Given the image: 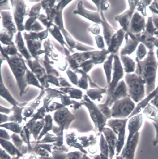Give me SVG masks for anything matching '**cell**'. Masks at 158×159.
Masks as SVG:
<instances>
[{
	"label": "cell",
	"instance_id": "cb8c5ba5",
	"mask_svg": "<svg viewBox=\"0 0 158 159\" xmlns=\"http://www.w3.org/2000/svg\"><path fill=\"white\" fill-rule=\"evenodd\" d=\"M106 92L105 89H92L87 91V94L93 100H100L102 97L101 95Z\"/></svg>",
	"mask_w": 158,
	"mask_h": 159
},
{
	"label": "cell",
	"instance_id": "4fadbf2b",
	"mask_svg": "<svg viewBox=\"0 0 158 159\" xmlns=\"http://www.w3.org/2000/svg\"><path fill=\"white\" fill-rule=\"evenodd\" d=\"M158 93V86L152 93L143 99L138 103L134 111L129 116L130 119L133 116L138 115L143 111L151 100Z\"/></svg>",
	"mask_w": 158,
	"mask_h": 159
},
{
	"label": "cell",
	"instance_id": "f5cc1de1",
	"mask_svg": "<svg viewBox=\"0 0 158 159\" xmlns=\"http://www.w3.org/2000/svg\"><path fill=\"white\" fill-rule=\"evenodd\" d=\"M1 112L9 114L10 112V110L8 109H7L1 107Z\"/></svg>",
	"mask_w": 158,
	"mask_h": 159
},
{
	"label": "cell",
	"instance_id": "4316f807",
	"mask_svg": "<svg viewBox=\"0 0 158 159\" xmlns=\"http://www.w3.org/2000/svg\"><path fill=\"white\" fill-rule=\"evenodd\" d=\"M126 132H121L118 135L116 145L117 155H118L124 147L125 143Z\"/></svg>",
	"mask_w": 158,
	"mask_h": 159
},
{
	"label": "cell",
	"instance_id": "9a60e30c",
	"mask_svg": "<svg viewBox=\"0 0 158 159\" xmlns=\"http://www.w3.org/2000/svg\"><path fill=\"white\" fill-rule=\"evenodd\" d=\"M74 117L67 108L63 107L55 113L54 118L57 122L62 124L67 122L70 123Z\"/></svg>",
	"mask_w": 158,
	"mask_h": 159
},
{
	"label": "cell",
	"instance_id": "4dcf8cb0",
	"mask_svg": "<svg viewBox=\"0 0 158 159\" xmlns=\"http://www.w3.org/2000/svg\"><path fill=\"white\" fill-rule=\"evenodd\" d=\"M15 113L14 116L11 117V120L13 121H16L18 122H20L22 120L21 113L22 109L15 107L14 108Z\"/></svg>",
	"mask_w": 158,
	"mask_h": 159
},
{
	"label": "cell",
	"instance_id": "74e56055",
	"mask_svg": "<svg viewBox=\"0 0 158 159\" xmlns=\"http://www.w3.org/2000/svg\"><path fill=\"white\" fill-rule=\"evenodd\" d=\"M5 126L13 131H19L20 129V127L19 125L15 123H10L4 125L3 126Z\"/></svg>",
	"mask_w": 158,
	"mask_h": 159
},
{
	"label": "cell",
	"instance_id": "ab89813d",
	"mask_svg": "<svg viewBox=\"0 0 158 159\" xmlns=\"http://www.w3.org/2000/svg\"><path fill=\"white\" fill-rule=\"evenodd\" d=\"M45 111L44 108L43 107L41 108L39 111L34 116L33 120L42 118L45 116Z\"/></svg>",
	"mask_w": 158,
	"mask_h": 159
},
{
	"label": "cell",
	"instance_id": "db71d44e",
	"mask_svg": "<svg viewBox=\"0 0 158 159\" xmlns=\"http://www.w3.org/2000/svg\"><path fill=\"white\" fill-rule=\"evenodd\" d=\"M40 26L38 24H35L33 25V26L32 27L35 30H38L40 29L39 28H40Z\"/></svg>",
	"mask_w": 158,
	"mask_h": 159
},
{
	"label": "cell",
	"instance_id": "8d00e7d4",
	"mask_svg": "<svg viewBox=\"0 0 158 159\" xmlns=\"http://www.w3.org/2000/svg\"><path fill=\"white\" fill-rule=\"evenodd\" d=\"M89 31L91 32L95 35H99L100 32V29L99 26L97 24L93 25L91 28L88 29Z\"/></svg>",
	"mask_w": 158,
	"mask_h": 159
},
{
	"label": "cell",
	"instance_id": "836d02e7",
	"mask_svg": "<svg viewBox=\"0 0 158 159\" xmlns=\"http://www.w3.org/2000/svg\"><path fill=\"white\" fill-rule=\"evenodd\" d=\"M83 154L79 151L72 152L68 154L67 159H82Z\"/></svg>",
	"mask_w": 158,
	"mask_h": 159
},
{
	"label": "cell",
	"instance_id": "277c9868",
	"mask_svg": "<svg viewBox=\"0 0 158 159\" xmlns=\"http://www.w3.org/2000/svg\"><path fill=\"white\" fill-rule=\"evenodd\" d=\"M10 64L18 83L21 94L24 93L27 85L26 81V76H25L26 69L25 65L22 61L18 59L12 60Z\"/></svg>",
	"mask_w": 158,
	"mask_h": 159
},
{
	"label": "cell",
	"instance_id": "d6986e66",
	"mask_svg": "<svg viewBox=\"0 0 158 159\" xmlns=\"http://www.w3.org/2000/svg\"><path fill=\"white\" fill-rule=\"evenodd\" d=\"M143 113L148 119L153 122L158 123V111L150 103L143 110Z\"/></svg>",
	"mask_w": 158,
	"mask_h": 159
},
{
	"label": "cell",
	"instance_id": "7a4b0ae2",
	"mask_svg": "<svg viewBox=\"0 0 158 159\" xmlns=\"http://www.w3.org/2000/svg\"><path fill=\"white\" fill-rule=\"evenodd\" d=\"M136 73L143 78L145 82L147 96L156 88L157 66L154 62L149 61L143 66L139 64Z\"/></svg>",
	"mask_w": 158,
	"mask_h": 159
},
{
	"label": "cell",
	"instance_id": "8fae6325",
	"mask_svg": "<svg viewBox=\"0 0 158 159\" xmlns=\"http://www.w3.org/2000/svg\"><path fill=\"white\" fill-rule=\"evenodd\" d=\"M73 13L80 15L97 24L101 23L102 20L98 12H94L87 10L83 7L82 2H79L77 9L74 11Z\"/></svg>",
	"mask_w": 158,
	"mask_h": 159
},
{
	"label": "cell",
	"instance_id": "603a6c76",
	"mask_svg": "<svg viewBox=\"0 0 158 159\" xmlns=\"http://www.w3.org/2000/svg\"><path fill=\"white\" fill-rule=\"evenodd\" d=\"M125 37L126 43L124 48L121 52V56L126 54H130L134 51L136 46L135 44L128 40L126 34L125 35Z\"/></svg>",
	"mask_w": 158,
	"mask_h": 159
},
{
	"label": "cell",
	"instance_id": "f1b7e54d",
	"mask_svg": "<svg viewBox=\"0 0 158 159\" xmlns=\"http://www.w3.org/2000/svg\"><path fill=\"white\" fill-rule=\"evenodd\" d=\"M26 75V81L29 84L34 85L40 88H42L38 83L36 76L33 73L28 70Z\"/></svg>",
	"mask_w": 158,
	"mask_h": 159
},
{
	"label": "cell",
	"instance_id": "6da1fadb",
	"mask_svg": "<svg viewBox=\"0 0 158 159\" xmlns=\"http://www.w3.org/2000/svg\"><path fill=\"white\" fill-rule=\"evenodd\" d=\"M124 81L128 95L135 103H139L146 97L145 83L139 75L136 72L127 73Z\"/></svg>",
	"mask_w": 158,
	"mask_h": 159
},
{
	"label": "cell",
	"instance_id": "d4e9b609",
	"mask_svg": "<svg viewBox=\"0 0 158 159\" xmlns=\"http://www.w3.org/2000/svg\"><path fill=\"white\" fill-rule=\"evenodd\" d=\"M1 95L14 105L15 106L17 104L16 101L15 100L8 91L5 88L2 79L1 80Z\"/></svg>",
	"mask_w": 158,
	"mask_h": 159
},
{
	"label": "cell",
	"instance_id": "3957f363",
	"mask_svg": "<svg viewBox=\"0 0 158 159\" xmlns=\"http://www.w3.org/2000/svg\"><path fill=\"white\" fill-rule=\"evenodd\" d=\"M135 103L129 96L116 101L111 110V116L114 118H127L136 107Z\"/></svg>",
	"mask_w": 158,
	"mask_h": 159
},
{
	"label": "cell",
	"instance_id": "681fc988",
	"mask_svg": "<svg viewBox=\"0 0 158 159\" xmlns=\"http://www.w3.org/2000/svg\"><path fill=\"white\" fill-rule=\"evenodd\" d=\"M153 26L152 25V23L151 22V20L149 19V21L148 22V27H147V29L148 30L149 32H151L153 30Z\"/></svg>",
	"mask_w": 158,
	"mask_h": 159
},
{
	"label": "cell",
	"instance_id": "52a82bcc",
	"mask_svg": "<svg viewBox=\"0 0 158 159\" xmlns=\"http://www.w3.org/2000/svg\"><path fill=\"white\" fill-rule=\"evenodd\" d=\"M143 115L142 113L130 118L128 125V135L125 146H127L135 135L139 132L143 123Z\"/></svg>",
	"mask_w": 158,
	"mask_h": 159
},
{
	"label": "cell",
	"instance_id": "2e32d148",
	"mask_svg": "<svg viewBox=\"0 0 158 159\" xmlns=\"http://www.w3.org/2000/svg\"><path fill=\"white\" fill-rule=\"evenodd\" d=\"M100 15L102 19L101 22L103 28V33L104 38L108 46L109 45L111 38L115 32L113 28L107 22L105 19L102 11L100 10Z\"/></svg>",
	"mask_w": 158,
	"mask_h": 159
},
{
	"label": "cell",
	"instance_id": "bcb514c9",
	"mask_svg": "<svg viewBox=\"0 0 158 159\" xmlns=\"http://www.w3.org/2000/svg\"><path fill=\"white\" fill-rule=\"evenodd\" d=\"M33 110L31 108H28L25 110L23 114L24 116L26 117L30 116L33 113Z\"/></svg>",
	"mask_w": 158,
	"mask_h": 159
},
{
	"label": "cell",
	"instance_id": "44dd1931",
	"mask_svg": "<svg viewBox=\"0 0 158 159\" xmlns=\"http://www.w3.org/2000/svg\"><path fill=\"white\" fill-rule=\"evenodd\" d=\"M121 58L124 64L125 72L127 73L134 72L135 70V65L133 60L123 56H121Z\"/></svg>",
	"mask_w": 158,
	"mask_h": 159
},
{
	"label": "cell",
	"instance_id": "e575fe53",
	"mask_svg": "<svg viewBox=\"0 0 158 159\" xmlns=\"http://www.w3.org/2000/svg\"><path fill=\"white\" fill-rule=\"evenodd\" d=\"M95 38L98 47L102 50L104 49L105 45L102 37L98 35L96 36Z\"/></svg>",
	"mask_w": 158,
	"mask_h": 159
},
{
	"label": "cell",
	"instance_id": "7dc6e473",
	"mask_svg": "<svg viewBox=\"0 0 158 159\" xmlns=\"http://www.w3.org/2000/svg\"><path fill=\"white\" fill-rule=\"evenodd\" d=\"M60 85L64 87H70V85L68 82L63 78H59Z\"/></svg>",
	"mask_w": 158,
	"mask_h": 159
},
{
	"label": "cell",
	"instance_id": "d590c367",
	"mask_svg": "<svg viewBox=\"0 0 158 159\" xmlns=\"http://www.w3.org/2000/svg\"><path fill=\"white\" fill-rule=\"evenodd\" d=\"M53 32V35L64 46V44L66 45V43L63 40V38L60 33L59 31L57 29H56Z\"/></svg>",
	"mask_w": 158,
	"mask_h": 159
},
{
	"label": "cell",
	"instance_id": "484cf974",
	"mask_svg": "<svg viewBox=\"0 0 158 159\" xmlns=\"http://www.w3.org/2000/svg\"><path fill=\"white\" fill-rule=\"evenodd\" d=\"M100 147L101 153L105 156L109 157V150L107 142L104 136L101 134L100 143Z\"/></svg>",
	"mask_w": 158,
	"mask_h": 159
},
{
	"label": "cell",
	"instance_id": "9f6ffc18",
	"mask_svg": "<svg viewBox=\"0 0 158 159\" xmlns=\"http://www.w3.org/2000/svg\"><path fill=\"white\" fill-rule=\"evenodd\" d=\"M116 159H124V158L121 156L117 157Z\"/></svg>",
	"mask_w": 158,
	"mask_h": 159
},
{
	"label": "cell",
	"instance_id": "8992f818",
	"mask_svg": "<svg viewBox=\"0 0 158 159\" xmlns=\"http://www.w3.org/2000/svg\"><path fill=\"white\" fill-rule=\"evenodd\" d=\"M114 60L113 64V77L112 81L111 83L108 99L110 98L113 93L124 75L123 69L122 66L119 58L117 55H114Z\"/></svg>",
	"mask_w": 158,
	"mask_h": 159
},
{
	"label": "cell",
	"instance_id": "7402d4cb",
	"mask_svg": "<svg viewBox=\"0 0 158 159\" xmlns=\"http://www.w3.org/2000/svg\"><path fill=\"white\" fill-rule=\"evenodd\" d=\"M114 55L111 54L104 64V68L106 73L108 83H111L112 69V62Z\"/></svg>",
	"mask_w": 158,
	"mask_h": 159
},
{
	"label": "cell",
	"instance_id": "ffe728a7",
	"mask_svg": "<svg viewBox=\"0 0 158 159\" xmlns=\"http://www.w3.org/2000/svg\"><path fill=\"white\" fill-rule=\"evenodd\" d=\"M131 14V11H127L115 17V20L118 21L125 31H127L129 25L130 16Z\"/></svg>",
	"mask_w": 158,
	"mask_h": 159
},
{
	"label": "cell",
	"instance_id": "7bdbcfd3",
	"mask_svg": "<svg viewBox=\"0 0 158 159\" xmlns=\"http://www.w3.org/2000/svg\"><path fill=\"white\" fill-rule=\"evenodd\" d=\"M109 4L106 1H101L100 10L103 11H106L109 7Z\"/></svg>",
	"mask_w": 158,
	"mask_h": 159
},
{
	"label": "cell",
	"instance_id": "c3c4849f",
	"mask_svg": "<svg viewBox=\"0 0 158 159\" xmlns=\"http://www.w3.org/2000/svg\"><path fill=\"white\" fill-rule=\"evenodd\" d=\"M94 159H109L108 157L105 156L103 154L100 153V155H97L94 157Z\"/></svg>",
	"mask_w": 158,
	"mask_h": 159
},
{
	"label": "cell",
	"instance_id": "1f68e13d",
	"mask_svg": "<svg viewBox=\"0 0 158 159\" xmlns=\"http://www.w3.org/2000/svg\"><path fill=\"white\" fill-rule=\"evenodd\" d=\"M75 48L78 50L87 52L90 51L95 49V48H93L84 45L78 42H76Z\"/></svg>",
	"mask_w": 158,
	"mask_h": 159
},
{
	"label": "cell",
	"instance_id": "30bf717a",
	"mask_svg": "<svg viewBox=\"0 0 158 159\" xmlns=\"http://www.w3.org/2000/svg\"><path fill=\"white\" fill-rule=\"evenodd\" d=\"M129 96L126 85L123 80L118 83L114 89L110 99L106 103L108 105L111 104L114 101L121 99Z\"/></svg>",
	"mask_w": 158,
	"mask_h": 159
},
{
	"label": "cell",
	"instance_id": "b9f144b4",
	"mask_svg": "<svg viewBox=\"0 0 158 159\" xmlns=\"http://www.w3.org/2000/svg\"><path fill=\"white\" fill-rule=\"evenodd\" d=\"M150 103L154 106L158 111V93L151 100Z\"/></svg>",
	"mask_w": 158,
	"mask_h": 159
},
{
	"label": "cell",
	"instance_id": "f35d334b",
	"mask_svg": "<svg viewBox=\"0 0 158 159\" xmlns=\"http://www.w3.org/2000/svg\"><path fill=\"white\" fill-rule=\"evenodd\" d=\"M152 124L156 131V136L153 141V145L156 146L158 144V123L153 122Z\"/></svg>",
	"mask_w": 158,
	"mask_h": 159
},
{
	"label": "cell",
	"instance_id": "ee69618b",
	"mask_svg": "<svg viewBox=\"0 0 158 159\" xmlns=\"http://www.w3.org/2000/svg\"><path fill=\"white\" fill-rule=\"evenodd\" d=\"M145 49L144 46L143 45H141L139 50V55L140 58H142L145 55Z\"/></svg>",
	"mask_w": 158,
	"mask_h": 159
},
{
	"label": "cell",
	"instance_id": "6f0895ef",
	"mask_svg": "<svg viewBox=\"0 0 158 159\" xmlns=\"http://www.w3.org/2000/svg\"><path fill=\"white\" fill-rule=\"evenodd\" d=\"M150 8L154 12H156V13H158V11H157L155 9H154V8H152L151 7Z\"/></svg>",
	"mask_w": 158,
	"mask_h": 159
},
{
	"label": "cell",
	"instance_id": "9c48e42d",
	"mask_svg": "<svg viewBox=\"0 0 158 159\" xmlns=\"http://www.w3.org/2000/svg\"><path fill=\"white\" fill-rule=\"evenodd\" d=\"M102 132L109 146V159H112L115 154V150L116 148L117 141L116 136L114 131L108 128L104 127Z\"/></svg>",
	"mask_w": 158,
	"mask_h": 159
},
{
	"label": "cell",
	"instance_id": "60d3db41",
	"mask_svg": "<svg viewBox=\"0 0 158 159\" xmlns=\"http://www.w3.org/2000/svg\"><path fill=\"white\" fill-rule=\"evenodd\" d=\"M63 107V105L54 102L50 106L49 108V110L50 111H54L57 109Z\"/></svg>",
	"mask_w": 158,
	"mask_h": 159
},
{
	"label": "cell",
	"instance_id": "91938a15",
	"mask_svg": "<svg viewBox=\"0 0 158 159\" xmlns=\"http://www.w3.org/2000/svg\"></svg>",
	"mask_w": 158,
	"mask_h": 159
},
{
	"label": "cell",
	"instance_id": "f6af8a7d",
	"mask_svg": "<svg viewBox=\"0 0 158 159\" xmlns=\"http://www.w3.org/2000/svg\"><path fill=\"white\" fill-rule=\"evenodd\" d=\"M61 98L62 102L65 105H68L71 104V102L68 97L66 96H64Z\"/></svg>",
	"mask_w": 158,
	"mask_h": 159
},
{
	"label": "cell",
	"instance_id": "5b68a950",
	"mask_svg": "<svg viewBox=\"0 0 158 159\" xmlns=\"http://www.w3.org/2000/svg\"><path fill=\"white\" fill-rule=\"evenodd\" d=\"M85 102L83 103L86 106L89 111L90 116L95 123V125L100 133L102 132L104 126L106 123V118L100 112L96 106L91 102L86 96L84 97Z\"/></svg>",
	"mask_w": 158,
	"mask_h": 159
},
{
	"label": "cell",
	"instance_id": "f907efd6",
	"mask_svg": "<svg viewBox=\"0 0 158 159\" xmlns=\"http://www.w3.org/2000/svg\"><path fill=\"white\" fill-rule=\"evenodd\" d=\"M92 2L96 5L97 8L98 12L100 11V7L101 1H92Z\"/></svg>",
	"mask_w": 158,
	"mask_h": 159
},
{
	"label": "cell",
	"instance_id": "816d5d0a",
	"mask_svg": "<svg viewBox=\"0 0 158 159\" xmlns=\"http://www.w3.org/2000/svg\"><path fill=\"white\" fill-rule=\"evenodd\" d=\"M39 36L40 37V39H43L45 38L47 36V33L45 31L42 32L40 33L39 34Z\"/></svg>",
	"mask_w": 158,
	"mask_h": 159
},
{
	"label": "cell",
	"instance_id": "680465c9",
	"mask_svg": "<svg viewBox=\"0 0 158 159\" xmlns=\"http://www.w3.org/2000/svg\"><path fill=\"white\" fill-rule=\"evenodd\" d=\"M156 45L157 46H158V41H157L156 43Z\"/></svg>",
	"mask_w": 158,
	"mask_h": 159
},
{
	"label": "cell",
	"instance_id": "e0dca14e",
	"mask_svg": "<svg viewBox=\"0 0 158 159\" xmlns=\"http://www.w3.org/2000/svg\"><path fill=\"white\" fill-rule=\"evenodd\" d=\"M109 53L108 50L105 49L100 51H91L90 58L89 60L94 65L102 63L106 59L107 55Z\"/></svg>",
	"mask_w": 158,
	"mask_h": 159
},
{
	"label": "cell",
	"instance_id": "f546056e",
	"mask_svg": "<svg viewBox=\"0 0 158 159\" xmlns=\"http://www.w3.org/2000/svg\"><path fill=\"white\" fill-rule=\"evenodd\" d=\"M100 111L107 118H110L111 116V111L108 107L106 104L99 105L98 106Z\"/></svg>",
	"mask_w": 158,
	"mask_h": 159
},
{
	"label": "cell",
	"instance_id": "ac0fdd59",
	"mask_svg": "<svg viewBox=\"0 0 158 159\" xmlns=\"http://www.w3.org/2000/svg\"><path fill=\"white\" fill-rule=\"evenodd\" d=\"M31 67L36 77L39 79L41 84L46 87H48L46 75L45 70L38 64L34 65L30 64Z\"/></svg>",
	"mask_w": 158,
	"mask_h": 159
},
{
	"label": "cell",
	"instance_id": "5bb4252c",
	"mask_svg": "<svg viewBox=\"0 0 158 159\" xmlns=\"http://www.w3.org/2000/svg\"><path fill=\"white\" fill-rule=\"evenodd\" d=\"M128 118L112 119L109 120L107 125L110 127L114 133L118 135L121 132H126V127Z\"/></svg>",
	"mask_w": 158,
	"mask_h": 159
},
{
	"label": "cell",
	"instance_id": "83f0119b",
	"mask_svg": "<svg viewBox=\"0 0 158 159\" xmlns=\"http://www.w3.org/2000/svg\"><path fill=\"white\" fill-rule=\"evenodd\" d=\"M62 90L69 93L70 97L73 98L80 99L82 97V92L79 90L72 88H62Z\"/></svg>",
	"mask_w": 158,
	"mask_h": 159
},
{
	"label": "cell",
	"instance_id": "7c38bea8",
	"mask_svg": "<svg viewBox=\"0 0 158 159\" xmlns=\"http://www.w3.org/2000/svg\"><path fill=\"white\" fill-rule=\"evenodd\" d=\"M125 31L123 29H121L112 36L108 50L111 54L114 55L118 52L123 39Z\"/></svg>",
	"mask_w": 158,
	"mask_h": 159
},
{
	"label": "cell",
	"instance_id": "d6a6232c",
	"mask_svg": "<svg viewBox=\"0 0 158 159\" xmlns=\"http://www.w3.org/2000/svg\"><path fill=\"white\" fill-rule=\"evenodd\" d=\"M67 73L71 82L75 85H77L78 83V79L76 74L70 70H68L67 71Z\"/></svg>",
	"mask_w": 158,
	"mask_h": 159
},
{
	"label": "cell",
	"instance_id": "ba28073f",
	"mask_svg": "<svg viewBox=\"0 0 158 159\" xmlns=\"http://www.w3.org/2000/svg\"><path fill=\"white\" fill-rule=\"evenodd\" d=\"M140 135L139 132H137L131 139L128 145L124 147L121 154V156L124 159H134Z\"/></svg>",
	"mask_w": 158,
	"mask_h": 159
},
{
	"label": "cell",
	"instance_id": "11a10c76",
	"mask_svg": "<svg viewBox=\"0 0 158 159\" xmlns=\"http://www.w3.org/2000/svg\"><path fill=\"white\" fill-rule=\"evenodd\" d=\"M82 159H90L85 154H84L82 158Z\"/></svg>",
	"mask_w": 158,
	"mask_h": 159
}]
</instances>
